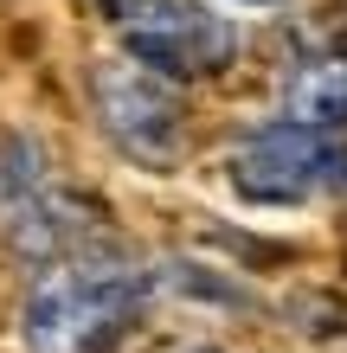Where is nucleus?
<instances>
[{"label":"nucleus","instance_id":"0eeeda50","mask_svg":"<svg viewBox=\"0 0 347 353\" xmlns=\"http://www.w3.org/2000/svg\"><path fill=\"white\" fill-rule=\"evenodd\" d=\"M251 7H277V0H251Z\"/></svg>","mask_w":347,"mask_h":353},{"label":"nucleus","instance_id":"39448f33","mask_svg":"<svg viewBox=\"0 0 347 353\" xmlns=\"http://www.w3.org/2000/svg\"><path fill=\"white\" fill-rule=\"evenodd\" d=\"M277 116L341 135L347 129V52H302L283 71V110Z\"/></svg>","mask_w":347,"mask_h":353},{"label":"nucleus","instance_id":"7ed1b4c3","mask_svg":"<svg viewBox=\"0 0 347 353\" xmlns=\"http://www.w3.org/2000/svg\"><path fill=\"white\" fill-rule=\"evenodd\" d=\"M122 58L168 84H206V77H226L238 65L244 32L226 13L199 7V0H135L129 13L116 19Z\"/></svg>","mask_w":347,"mask_h":353},{"label":"nucleus","instance_id":"423d86ee","mask_svg":"<svg viewBox=\"0 0 347 353\" xmlns=\"http://www.w3.org/2000/svg\"><path fill=\"white\" fill-rule=\"evenodd\" d=\"M180 353H232V347H219V341H193V347H180Z\"/></svg>","mask_w":347,"mask_h":353},{"label":"nucleus","instance_id":"f257e3e1","mask_svg":"<svg viewBox=\"0 0 347 353\" xmlns=\"http://www.w3.org/2000/svg\"><path fill=\"white\" fill-rule=\"evenodd\" d=\"M155 296V270L110 244H77V251L39 263L19 302V347L26 353H116L141 321Z\"/></svg>","mask_w":347,"mask_h":353},{"label":"nucleus","instance_id":"20e7f679","mask_svg":"<svg viewBox=\"0 0 347 353\" xmlns=\"http://www.w3.org/2000/svg\"><path fill=\"white\" fill-rule=\"evenodd\" d=\"M90 110L103 122V135L116 141V154H129L135 168L148 174H168L180 154H187V135H193V110L180 84L129 65V58H103L90 71Z\"/></svg>","mask_w":347,"mask_h":353},{"label":"nucleus","instance_id":"f03ea898","mask_svg":"<svg viewBox=\"0 0 347 353\" xmlns=\"http://www.w3.org/2000/svg\"><path fill=\"white\" fill-rule=\"evenodd\" d=\"M226 180L251 205H309L347 180V141L290 116H264L232 141Z\"/></svg>","mask_w":347,"mask_h":353}]
</instances>
